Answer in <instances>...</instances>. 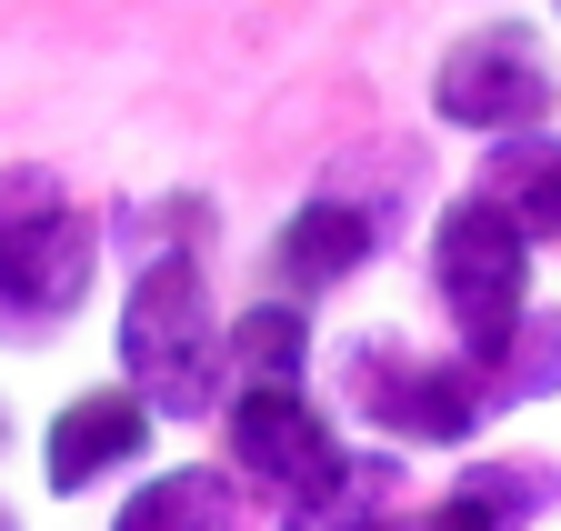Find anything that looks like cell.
I'll return each mask as SVG.
<instances>
[{"mask_svg":"<svg viewBox=\"0 0 561 531\" xmlns=\"http://www.w3.org/2000/svg\"><path fill=\"white\" fill-rule=\"evenodd\" d=\"M221 431H231V482L251 511L271 521H371L391 492V461H362L301 381H231L221 402Z\"/></svg>","mask_w":561,"mask_h":531,"instance_id":"cell-1","label":"cell"},{"mask_svg":"<svg viewBox=\"0 0 561 531\" xmlns=\"http://www.w3.org/2000/svg\"><path fill=\"white\" fill-rule=\"evenodd\" d=\"M121 381L151 402V422H201L221 402V301L201 281V251H151L121 301Z\"/></svg>","mask_w":561,"mask_h":531,"instance_id":"cell-2","label":"cell"},{"mask_svg":"<svg viewBox=\"0 0 561 531\" xmlns=\"http://www.w3.org/2000/svg\"><path fill=\"white\" fill-rule=\"evenodd\" d=\"M101 281V221L31 161L0 171V331L50 342Z\"/></svg>","mask_w":561,"mask_h":531,"instance_id":"cell-3","label":"cell"},{"mask_svg":"<svg viewBox=\"0 0 561 531\" xmlns=\"http://www.w3.org/2000/svg\"><path fill=\"white\" fill-rule=\"evenodd\" d=\"M531 251H541V241L491 201L481 181L461 191V201H442V221H432V301H442L451 342H461L471 361L531 311Z\"/></svg>","mask_w":561,"mask_h":531,"instance_id":"cell-4","label":"cell"},{"mask_svg":"<svg viewBox=\"0 0 561 531\" xmlns=\"http://www.w3.org/2000/svg\"><path fill=\"white\" fill-rule=\"evenodd\" d=\"M561 101V60L531 21H481L432 60V120L471 130V141H502V130L551 120Z\"/></svg>","mask_w":561,"mask_h":531,"instance_id":"cell-5","label":"cell"},{"mask_svg":"<svg viewBox=\"0 0 561 531\" xmlns=\"http://www.w3.org/2000/svg\"><path fill=\"white\" fill-rule=\"evenodd\" d=\"M341 391L381 441H471L491 412H481V371L471 351H401V342H351L341 351Z\"/></svg>","mask_w":561,"mask_h":531,"instance_id":"cell-6","label":"cell"},{"mask_svg":"<svg viewBox=\"0 0 561 531\" xmlns=\"http://www.w3.org/2000/svg\"><path fill=\"white\" fill-rule=\"evenodd\" d=\"M371 251H381V221L362 201H341V191H311V201L271 231V281L280 301H331L371 272Z\"/></svg>","mask_w":561,"mask_h":531,"instance_id":"cell-7","label":"cell"},{"mask_svg":"<svg viewBox=\"0 0 561 531\" xmlns=\"http://www.w3.org/2000/svg\"><path fill=\"white\" fill-rule=\"evenodd\" d=\"M140 451H151V402H140L130 381H111V391H81V402H60V422L41 431V472H50V492H60V501H81L91 482L130 472Z\"/></svg>","mask_w":561,"mask_h":531,"instance_id":"cell-8","label":"cell"},{"mask_svg":"<svg viewBox=\"0 0 561 531\" xmlns=\"http://www.w3.org/2000/svg\"><path fill=\"white\" fill-rule=\"evenodd\" d=\"M481 191L502 201L531 241H561V130H502L491 141V161H481Z\"/></svg>","mask_w":561,"mask_h":531,"instance_id":"cell-9","label":"cell"},{"mask_svg":"<svg viewBox=\"0 0 561 531\" xmlns=\"http://www.w3.org/2000/svg\"><path fill=\"white\" fill-rule=\"evenodd\" d=\"M471 371H481V412H522L541 391H561V311H522Z\"/></svg>","mask_w":561,"mask_h":531,"instance_id":"cell-10","label":"cell"},{"mask_svg":"<svg viewBox=\"0 0 561 531\" xmlns=\"http://www.w3.org/2000/svg\"><path fill=\"white\" fill-rule=\"evenodd\" d=\"M301 371H311L301 301H251L241 321H221V391L231 381H301Z\"/></svg>","mask_w":561,"mask_h":531,"instance_id":"cell-11","label":"cell"},{"mask_svg":"<svg viewBox=\"0 0 561 531\" xmlns=\"http://www.w3.org/2000/svg\"><path fill=\"white\" fill-rule=\"evenodd\" d=\"M241 511H251L241 482H231V472H210V461H191V472H161L151 492H130V501H121L130 531H151V521H241Z\"/></svg>","mask_w":561,"mask_h":531,"instance_id":"cell-12","label":"cell"},{"mask_svg":"<svg viewBox=\"0 0 561 531\" xmlns=\"http://www.w3.org/2000/svg\"><path fill=\"white\" fill-rule=\"evenodd\" d=\"M551 501H561L551 472H471L451 501H432V521H531V511H551Z\"/></svg>","mask_w":561,"mask_h":531,"instance_id":"cell-13","label":"cell"},{"mask_svg":"<svg viewBox=\"0 0 561 531\" xmlns=\"http://www.w3.org/2000/svg\"><path fill=\"white\" fill-rule=\"evenodd\" d=\"M551 11H561V0H551Z\"/></svg>","mask_w":561,"mask_h":531,"instance_id":"cell-14","label":"cell"}]
</instances>
